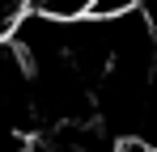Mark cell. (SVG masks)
<instances>
[{
    "mask_svg": "<svg viewBox=\"0 0 157 152\" xmlns=\"http://www.w3.org/2000/svg\"><path fill=\"white\" fill-rule=\"evenodd\" d=\"M115 152H157V148L149 144V139H136V135H132V139H119Z\"/></svg>",
    "mask_w": 157,
    "mask_h": 152,
    "instance_id": "cell-1",
    "label": "cell"
},
{
    "mask_svg": "<svg viewBox=\"0 0 157 152\" xmlns=\"http://www.w3.org/2000/svg\"><path fill=\"white\" fill-rule=\"evenodd\" d=\"M149 4H153V9H157V0H149Z\"/></svg>",
    "mask_w": 157,
    "mask_h": 152,
    "instance_id": "cell-2",
    "label": "cell"
}]
</instances>
